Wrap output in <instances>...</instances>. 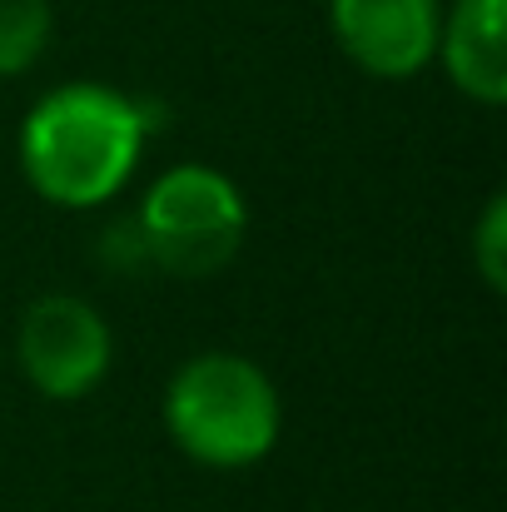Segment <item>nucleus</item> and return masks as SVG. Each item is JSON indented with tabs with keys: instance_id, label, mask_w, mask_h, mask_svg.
Here are the masks:
<instances>
[{
	"instance_id": "nucleus-1",
	"label": "nucleus",
	"mask_w": 507,
	"mask_h": 512,
	"mask_svg": "<svg viewBox=\"0 0 507 512\" xmlns=\"http://www.w3.org/2000/svg\"><path fill=\"white\" fill-rule=\"evenodd\" d=\"M160 110L115 85L75 80L25 115L20 125V170L45 204L100 209L110 204L140 165L145 140L155 135Z\"/></svg>"
},
{
	"instance_id": "nucleus-2",
	"label": "nucleus",
	"mask_w": 507,
	"mask_h": 512,
	"mask_svg": "<svg viewBox=\"0 0 507 512\" xmlns=\"http://www.w3.org/2000/svg\"><path fill=\"white\" fill-rule=\"evenodd\" d=\"M165 428L184 458L234 473L274 453L284 403L254 358L214 348L174 368L165 388Z\"/></svg>"
},
{
	"instance_id": "nucleus-3",
	"label": "nucleus",
	"mask_w": 507,
	"mask_h": 512,
	"mask_svg": "<svg viewBox=\"0 0 507 512\" xmlns=\"http://www.w3.org/2000/svg\"><path fill=\"white\" fill-rule=\"evenodd\" d=\"M150 264L169 279H214L234 264L249 234V204L239 184L214 165L165 170L135 209Z\"/></svg>"
},
{
	"instance_id": "nucleus-4",
	"label": "nucleus",
	"mask_w": 507,
	"mask_h": 512,
	"mask_svg": "<svg viewBox=\"0 0 507 512\" xmlns=\"http://www.w3.org/2000/svg\"><path fill=\"white\" fill-rule=\"evenodd\" d=\"M115 339L100 309L80 294H40L15 329V363L35 393L55 403H75L100 388L110 373Z\"/></svg>"
},
{
	"instance_id": "nucleus-5",
	"label": "nucleus",
	"mask_w": 507,
	"mask_h": 512,
	"mask_svg": "<svg viewBox=\"0 0 507 512\" xmlns=\"http://www.w3.org/2000/svg\"><path fill=\"white\" fill-rule=\"evenodd\" d=\"M338 50L373 80H413L438 55V0H329Z\"/></svg>"
},
{
	"instance_id": "nucleus-6",
	"label": "nucleus",
	"mask_w": 507,
	"mask_h": 512,
	"mask_svg": "<svg viewBox=\"0 0 507 512\" xmlns=\"http://www.w3.org/2000/svg\"><path fill=\"white\" fill-rule=\"evenodd\" d=\"M438 55L448 80L478 100H507V0H458L438 25Z\"/></svg>"
},
{
	"instance_id": "nucleus-7",
	"label": "nucleus",
	"mask_w": 507,
	"mask_h": 512,
	"mask_svg": "<svg viewBox=\"0 0 507 512\" xmlns=\"http://www.w3.org/2000/svg\"><path fill=\"white\" fill-rule=\"evenodd\" d=\"M50 45V0H0V80L25 75Z\"/></svg>"
},
{
	"instance_id": "nucleus-8",
	"label": "nucleus",
	"mask_w": 507,
	"mask_h": 512,
	"mask_svg": "<svg viewBox=\"0 0 507 512\" xmlns=\"http://www.w3.org/2000/svg\"><path fill=\"white\" fill-rule=\"evenodd\" d=\"M473 264L493 294H507V199L493 194L473 229Z\"/></svg>"
},
{
	"instance_id": "nucleus-9",
	"label": "nucleus",
	"mask_w": 507,
	"mask_h": 512,
	"mask_svg": "<svg viewBox=\"0 0 507 512\" xmlns=\"http://www.w3.org/2000/svg\"><path fill=\"white\" fill-rule=\"evenodd\" d=\"M95 259L110 269V274H140V269H155L150 264V249H145V234H140V219L125 214V219H110L100 234H95Z\"/></svg>"
}]
</instances>
